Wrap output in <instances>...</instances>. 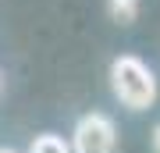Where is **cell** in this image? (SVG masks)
I'll use <instances>...</instances> for the list:
<instances>
[{
  "mask_svg": "<svg viewBox=\"0 0 160 153\" xmlns=\"http://www.w3.org/2000/svg\"><path fill=\"white\" fill-rule=\"evenodd\" d=\"M110 89H114V96L125 103V107H132V110H146L149 103L157 100L153 71H149L139 57H132V54L114 57V64H110Z\"/></svg>",
  "mask_w": 160,
  "mask_h": 153,
  "instance_id": "obj_1",
  "label": "cell"
},
{
  "mask_svg": "<svg viewBox=\"0 0 160 153\" xmlns=\"http://www.w3.org/2000/svg\"><path fill=\"white\" fill-rule=\"evenodd\" d=\"M118 150V128L107 114L92 110L82 114L71 132V153H114Z\"/></svg>",
  "mask_w": 160,
  "mask_h": 153,
  "instance_id": "obj_2",
  "label": "cell"
},
{
  "mask_svg": "<svg viewBox=\"0 0 160 153\" xmlns=\"http://www.w3.org/2000/svg\"><path fill=\"white\" fill-rule=\"evenodd\" d=\"M107 11L118 25H132L139 18V0H107Z\"/></svg>",
  "mask_w": 160,
  "mask_h": 153,
  "instance_id": "obj_3",
  "label": "cell"
},
{
  "mask_svg": "<svg viewBox=\"0 0 160 153\" xmlns=\"http://www.w3.org/2000/svg\"><path fill=\"white\" fill-rule=\"evenodd\" d=\"M29 153H71V142H64L61 135H53V132H46V135H36Z\"/></svg>",
  "mask_w": 160,
  "mask_h": 153,
  "instance_id": "obj_4",
  "label": "cell"
},
{
  "mask_svg": "<svg viewBox=\"0 0 160 153\" xmlns=\"http://www.w3.org/2000/svg\"><path fill=\"white\" fill-rule=\"evenodd\" d=\"M153 153H160V125L153 128Z\"/></svg>",
  "mask_w": 160,
  "mask_h": 153,
  "instance_id": "obj_5",
  "label": "cell"
},
{
  "mask_svg": "<svg viewBox=\"0 0 160 153\" xmlns=\"http://www.w3.org/2000/svg\"><path fill=\"white\" fill-rule=\"evenodd\" d=\"M0 153H14V150H4V146H0Z\"/></svg>",
  "mask_w": 160,
  "mask_h": 153,
  "instance_id": "obj_6",
  "label": "cell"
},
{
  "mask_svg": "<svg viewBox=\"0 0 160 153\" xmlns=\"http://www.w3.org/2000/svg\"><path fill=\"white\" fill-rule=\"evenodd\" d=\"M0 89H4V79H0Z\"/></svg>",
  "mask_w": 160,
  "mask_h": 153,
  "instance_id": "obj_7",
  "label": "cell"
}]
</instances>
